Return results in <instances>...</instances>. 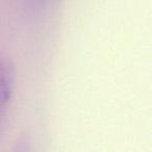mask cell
<instances>
[{
	"instance_id": "obj_1",
	"label": "cell",
	"mask_w": 152,
	"mask_h": 152,
	"mask_svg": "<svg viewBox=\"0 0 152 152\" xmlns=\"http://www.w3.org/2000/svg\"><path fill=\"white\" fill-rule=\"evenodd\" d=\"M15 89V71L7 58L0 56V128L7 117Z\"/></svg>"
},
{
	"instance_id": "obj_2",
	"label": "cell",
	"mask_w": 152,
	"mask_h": 152,
	"mask_svg": "<svg viewBox=\"0 0 152 152\" xmlns=\"http://www.w3.org/2000/svg\"><path fill=\"white\" fill-rule=\"evenodd\" d=\"M46 1L47 0H28V3H29V7L32 10H38L41 9Z\"/></svg>"
}]
</instances>
